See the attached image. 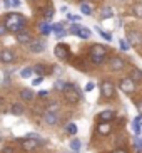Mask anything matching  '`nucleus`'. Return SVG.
Returning a JSON list of instances; mask_svg holds the SVG:
<instances>
[{
  "mask_svg": "<svg viewBox=\"0 0 142 153\" xmlns=\"http://www.w3.org/2000/svg\"><path fill=\"white\" fill-rule=\"evenodd\" d=\"M23 111H25V108H23L22 104H18V103L12 104V108H10V113H12V114H15V116H20V114H23Z\"/></svg>",
  "mask_w": 142,
  "mask_h": 153,
  "instance_id": "obj_20",
  "label": "nucleus"
},
{
  "mask_svg": "<svg viewBox=\"0 0 142 153\" xmlns=\"http://www.w3.org/2000/svg\"><path fill=\"white\" fill-rule=\"evenodd\" d=\"M137 109H139V113L142 114V101H137Z\"/></svg>",
  "mask_w": 142,
  "mask_h": 153,
  "instance_id": "obj_41",
  "label": "nucleus"
},
{
  "mask_svg": "<svg viewBox=\"0 0 142 153\" xmlns=\"http://www.w3.org/2000/svg\"><path fill=\"white\" fill-rule=\"evenodd\" d=\"M70 148L74 150V152H79V150H80V141L77 138L70 140Z\"/></svg>",
  "mask_w": 142,
  "mask_h": 153,
  "instance_id": "obj_28",
  "label": "nucleus"
},
{
  "mask_svg": "<svg viewBox=\"0 0 142 153\" xmlns=\"http://www.w3.org/2000/svg\"><path fill=\"white\" fill-rule=\"evenodd\" d=\"M97 131H99V135H109L111 133V125L109 123H105V121H100L99 123V126H97Z\"/></svg>",
  "mask_w": 142,
  "mask_h": 153,
  "instance_id": "obj_16",
  "label": "nucleus"
},
{
  "mask_svg": "<svg viewBox=\"0 0 142 153\" xmlns=\"http://www.w3.org/2000/svg\"><path fill=\"white\" fill-rule=\"evenodd\" d=\"M52 30H53V25H50L49 22H40L39 24V32L42 36H49Z\"/></svg>",
  "mask_w": 142,
  "mask_h": 153,
  "instance_id": "obj_15",
  "label": "nucleus"
},
{
  "mask_svg": "<svg viewBox=\"0 0 142 153\" xmlns=\"http://www.w3.org/2000/svg\"><path fill=\"white\" fill-rule=\"evenodd\" d=\"M20 96H22L23 101H32L35 94L32 93V89H22V91H20Z\"/></svg>",
  "mask_w": 142,
  "mask_h": 153,
  "instance_id": "obj_22",
  "label": "nucleus"
},
{
  "mask_svg": "<svg viewBox=\"0 0 142 153\" xmlns=\"http://www.w3.org/2000/svg\"><path fill=\"white\" fill-rule=\"evenodd\" d=\"M45 66L44 64H35V68H34V72H35V74H40V76H44L45 72H49V71H45Z\"/></svg>",
  "mask_w": 142,
  "mask_h": 153,
  "instance_id": "obj_24",
  "label": "nucleus"
},
{
  "mask_svg": "<svg viewBox=\"0 0 142 153\" xmlns=\"http://www.w3.org/2000/svg\"><path fill=\"white\" fill-rule=\"evenodd\" d=\"M7 32H9V29L5 27V24H4V25H0V37H4Z\"/></svg>",
  "mask_w": 142,
  "mask_h": 153,
  "instance_id": "obj_35",
  "label": "nucleus"
},
{
  "mask_svg": "<svg viewBox=\"0 0 142 153\" xmlns=\"http://www.w3.org/2000/svg\"><path fill=\"white\" fill-rule=\"evenodd\" d=\"M13 2V7H20V0H12Z\"/></svg>",
  "mask_w": 142,
  "mask_h": 153,
  "instance_id": "obj_42",
  "label": "nucleus"
},
{
  "mask_svg": "<svg viewBox=\"0 0 142 153\" xmlns=\"http://www.w3.org/2000/svg\"><path fill=\"white\" fill-rule=\"evenodd\" d=\"M29 49H30V52L39 54V52H44L45 44H44V42H40V41H32L30 44H29Z\"/></svg>",
  "mask_w": 142,
  "mask_h": 153,
  "instance_id": "obj_14",
  "label": "nucleus"
},
{
  "mask_svg": "<svg viewBox=\"0 0 142 153\" xmlns=\"http://www.w3.org/2000/svg\"><path fill=\"white\" fill-rule=\"evenodd\" d=\"M44 123L49 126H55L59 123V114L52 111H45L44 113Z\"/></svg>",
  "mask_w": 142,
  "mask_h": 153,
  "instance_id": "obj_10",
  "label": "nucleus"
},
{
  "mask_svg": "<svg viewBox=\"0 0 142 153\" xmlns=\"http://www.w3.org/2000/svg\"><path fill=\"white\" fill-rule=\"evenodd\" d=\"M47 94H49V91H40V93H39V98L44 99V98H47Z\"/></svg>",
  "mask_w": 142,
  "mask_h": 153,
  "instance_id": "obj_38",
  "label": "nucleus"
},
{
  "mask_svg": "<svg viewBox=\"0 0 142 153\" xmlns=\"http://www.w3.org/2000/svg\"><path fill=\"white\" fill-rule=\"evenodd\" d=\"M94 86H95L94 82H87V86H85V91H87V93H89V91H92V89H94Z\"/></svg>",
  "mask_w": 142,
  "mask_h": 153,
  "instance_id": "obj_37",
  "label": "nucleus"
},
{
  "mask_svg": "<svg viewBox=\"0 0 142 153\" xmlns=\"http://www.w3.org/2000/svg\"><path fill=\"white\" fill-rule=\"evenodd\" d=\"M2 153H13V150L10 148V146H7V148H4V152Z\"/></svg>",
  "mask_w": 142,
  "mask_h": 153,
  "instance_id": "obj_40",
  "label": "nucleus"
},
{
  "mask_svg": "<svg viewBox=\"0 0 142 153\" xmlns=\"http://www.w3.org/2000/svg\"><path fill=\"white\" fill-rule=\"evenodd\" d=\"M109 66H111L112 71H122V69H124V66H125V62H124V59H122V57L114 56V57L109 59Z\"/></svg>",
  "mask_w": 142,
  "mask_h": 153,
  "instance_id": "obj_8",
  "label": "nucleus"
},
{
  "mask_svg": "<svg viewBox=\"0 0 142 153\" xmlns=\"http://www.w3.org/2000/svg\"><path fill=\"white\" fill-rule=\"evenodd\" d=\"M64 96H65V101L70 104H77L80 101V98H82L79 88L74 82H67L65 89H64Z\"/></svg>",
  "mask_w": 142,
  "mask_h": 153,
  "instance_id": "obj_3",
  "label": "nucleus"
},
{
  "mask_svg": "<svg viewBox=\"0 0 142 153\" xmlns=\"http://www.w3.org/2000/svg\"><path fill=\"white\" fill-rule=\"evenodd\" d=\"M23 25H25V17L18 12H9L7 19H5V27L9 29V32L13 34H18V32L23 30Z\"/></svg>",
  "mask_w": 142,
  "mask_h": 153,
  "instance_id": "obj_1",
  "label": "nucleus"
},
{
  "mask_svg": "<svg viewBox=\"0 0 142 153\" xmlns=\"http://www.w3.org/2000/svg\"><path fill=\"white\" fill-rule=\"evenodd\" d=\"M53 54L57 56L59 59H62V61H65V59H69V47H67L65 44H57L55 45V49H53Z\"/></svg>",
  "mask_w": 142,
  "mask_h": 153,
  "instance_id": "obj_7",
  "label": "nucleus"
},
{
  "mask_svg": "<svg viewBox=\"0 0 142 153\" xmlns=\"http://www.w3.org/2000/svg\"><path fill=\"white\" fill-rule=\"evenodd\" d=\"M100 94L104 98H114L116 96V86L111 81H102L100 82Z\"/></svg>",
  "mask_w": 142,
  "mask_h": 153,
  "instance_id": "obj_6",
  "label": "nucleus"
},
{
  "mask_svg": "<svg viewBox=\"0 0 142 153\" xmlns=\"http://www.w3.org/2000/svg\"><path fill=\"white\" fill-rule=\"evenodd\" d=\"M100 17H102V19H111V17H114V9H112L111 5H105V7H102V10H100Z\"/></svg>",
  "mask_w": 142,
  "mask_h": 153,
  "instance_id": "obj_18",
  "label": "nucleus"
},
{
  "mask_svg": "<svg viewBox=\"0 0 142 153\" xmlns=\"http://www.w3.org/2000/svg\"><path fill=\"white\" fill-rule=\"evenodd\" d=\"M42 81H44V76H37V77H34L32 84H34V86H39V84H42Z\"/></svg>",
  "mask_w": 142,
  "mask_h": 153,
  "instance_id": "obj_33",
  "label": "nucleus"
},
{
  "mask_svg": "<svg viewBox=\"0 0 142 153\" xmlns=\"http://www.w3.org/2000/svg\"><path fill=\"white\" fill-rule=\"evenodd\" d=\"M112 153H127V152H125L124 148H117V150H114Z\"/></svg>",
  "mask_w": 142,
  "mask_h": 153,
  "instance_id": "obj_39",
  "label": "nucleus"
},
{
  "mask_svg": "<svg viewBox=\"0 0 142 153\" xmlns=\"http://www.w3.org/2000/svg\"><path fill=\"white\" fill-rule=\"evenodd\" d=\"M80 12H82L84 15H92L94 9L90 7L89 4H80Z\"/></svg>",
  "mask_w": 142,
  "mask_h": 153,
  "instance_id": "obj_23",
  "label": "nucleus"
},
{
  "mask_svg": "<svg viewBox=\"0 0 142 153\" xmlns=\"http://www.w3.org/2000/svg\"><path fill=\"white\" fill-rule=\"evenodd\" d=\"M135 84L137 82L134 81L132 77H124V79H120L119 81V88H120V91L122 93H125V94H132L134 91H135Z\"/></svg>",
  "mask_w": 142,
  "mask_h": 153,
  "instance_id": "obj_4",
  "label": "nucleus"
},
{
  "mask_svg": "<svg viewBox=\"0 0 142 153\" xmlns=\"http://www.w3.org/2000/svg\"><path fill=\"white\" fill-rule=\"evenodd\" d=\"M57 109H59V103H49V106H47V111L57 113Z\"/></svg>",
  "mask_w": 142,
  "mask_h": 153,
  "instance_id": "obj_32",
  "label": "nucleus"
},
{
  "mask_svg": "<svg viewBox=\"0 0 142 153\" xmlns=\"http://www.w3.org/2000/svg\"><path fill=\"white\" fill-rule=\"evenodd\" d=\"M0 54H2V52H0Z\"/></svg>",
  "mask_w": 142,
  "mask_h": 153,
  "instance_id": "obj_44",
  "label": "nucleus"
},
{
  "mask_svg": "<svg viewBox=\"0 0 142 153\" xmlns=\"http://www.w3.org/2000/svg\"><path fill=\"white\" fill-rule=\"evenodd\" d=\"M132 14L135 15V17L142 19V2H135V4L132 5Z\"/></svg>",
  "mask_w": 142,
  "mask_h": 153,
  "instance_id": "obj_21",
  "label": "nucleus"
},
{
  "mask_svg": "<svg viewBox=\"0 0 142 153\" xmlns=\"http://www.w3.org/2000/svg\"><path fill=\"white\" fill-rule=\"evenodd\" d=\"M67 19H69V20H72V22H77V20H80V15H74V14H69V15H67Z\"/></svg>",
  "mask_w": 142,
  "mask_h": 153,
  "instance_id": "obj_34",
  "label": "nucleus"
},
{
  "mask_svg": "<svg viewBox=\"0 0 142 153\" xmlns=\"http://www.w3.org/2000/svg\"><path fill=\"white\" fill-rule=\"evenodd\" d=\"M0 141H2V136H0Z\"/></svg>",
  "mask_w": 142,
  "mask_h": 153,
  "instance_id": "obj_43",
  "label": "nucleus"
},
{
  "mask_svg": "<svg viewBox=\"0 0 142 153\" xmlns=\"http://www.w3.org/2000/svg\"><path fill=\"white\" fill-rule=\"evenodd\" d=\"M130 77H132V79L137 82V84H142V71H141V69L134 68L132 72H130Z\"/></svg>",
  "mask_w": 142,
  "mask_h": 153,
  "instance_id": "obj_19",
  "label": "nucleus"
},
{
  "mask_svg": "<svg viewBox=\"0 0 142 153\" xmlns=\"http://www.w3.org/2000/svg\"><path fill=\"white\" fill-rule=\"evenodd\" d=\"M127 42H129V41H125V39H120V41H119V47L124 51V52L129 51V44H127Z\"/></svg>",
  "mask_w": 142,
  "mask_h": 153,
  "instance_id": "obj_30",
  "label": "nucleus"
},
{
  "mask_svg": "<svg viewBox=\"0 0 142 153\" xmlns=\"http://www.w3.org/2000/svg\"><path fill=\"white\" fill-rule=\"evenodd\" d=\"M70 34H74V36H77V37H80V39H89L90 37V29H87V27H84V25H77V24H74V25H70Z\"/></svg>",
  "mask_w": 142,
  "mask_h": 153,
  "instance_id": "obj_5",
  "label": "nucleus"
},
{
  "mask_svg": "<svg viewBox=\"0 0 142 153\" xmlns=\"http://www.w3.org/2000/svg\"><path fill=\"white\" fill-rule=\"evenodd\" d=\"M89 56H90V61H92L94 64H102L104 61H105V57H107V49L104 47L102 44H94L92 47H90V52H89Z\"/></svg>",
  "mask_w": 142,
  "mask_h": 153,
  "instance_id": "obj_2",
  "label": "nucleus"
},
{
  "mask_svg": "<svg viewBox=\"0 0 142 153\" xmlns=\"http://www.w3.org/2000/svg\"><path fill=\"white\" fill-rule=\"evenodd\" d=\"M15 61V54H13V51L10 49H5L2 51V54H0V62H4V64H10Z\"/></svg>",
  "mask_w": 142,
  "mask_h": 153,
  "instance_id": "obj_11",
  "label": "nucleus"
},
{
  "mask_svg": "<svg viewBox=\"0 0 142 153\" xmlns=\"http://www.w3.org/2000/svg\"><path fill=\"white\" fill-rule=\"evenodd\" d=\"M32 74H34V68H25L20 71V76L23 77V79H27V77H30Z\"/></svg>",
  "mask_w": 142,
  "mask_h": 153,
  "instance_id": "obj_25",
  "label": "nucleus"
},
{
  "mask_svg": "<svg viewBox=\"0 0 142 153\" xmlns=\"http://www.w3.org/2000/svg\"><path fill=\"white\" fill-rule=\"evenodd\" d=\"M4 7L5 9H10V7H13V2L12 0H4Z\"/></svg>",
  "mask_w": 142,
  "mask_h": 153,
  "instance_id": "obj_36",
  "label": "nucleus"
},
{
  "mask_svg": "<svg viewBox=\"0 0 142 153\" xmlns=\"http://www.w3.org/2000/svg\"><path fill=\"white\" fill-rule=\"evenodd\" d=\"M95 29H97V32H99V34H100V36L104 37V39H105L107 42H111V41H112V36H111V34H109V32H104V30H102V29H100V27H95Z\"/></svg>",
  "mask_w": 142,
  "mask_h": 153,
  "instance_id": "obj_27",
  "label": "nucleus"
},
{
  "mask_svg": "<svg viewBox=\"0 0 142 153\" xmlns=\"http://www.w3.org/2000/svg\"><path fill=\"white\" fill-rule=\"evenodd\" d=\"M114 118H116V111H114V109H105V111L99 113V120H100V121L111 123Z\"/></svg>",
  "mask_w": 142,
  "mask_h": 153,
  "instance_id": "obj_12",
  "label": "nucleus"
},
{
  "mask_svg": "<svg viewBox=\"0 0 142 153\" xmlns=\"http://www.w3.org/2000/svg\"><path fill=\"white\" fill-rule=\"evenodd\" d=\"M67 133H69V135H77V126L74 125V123H70V125L67 126Z\"/></svg>",
  "mask_w": 142,
  "mask_h": 153,
  "instance_id": "obj_31",
  "label": "nucleus"
},
{
  "mask_svg": "<svg viewBox=\"0 0 142 153\" xmlns=\"http://www.w3.org/2000/svg\"><path fill=\"white\" fill-rule=\"evenodd\" d=\"M44 17H45V20H50L53 17V7H47L44 10Z\"/></svg>",
  "mask_w": 142,
  "mask_h": 153,
  "instance_id": "obj_26",
  "label": "nucleus"
},
{
  "mask_svg": "<svg viewBox=\"0 0 142 153\" xmlns=\"http://www.w3.org/2000/svg\"><path fill=\"white\" fill-rule=\"evenodd\" d=\"M65 86H67V82H65V81H57L55 84H53V88H55L57 91H62V93H64V89H65Z\"/></svg>",
  "mask_w": 142,
  "mask_h": 153,
  "instance_id": "obj_29",
  "label": "nucleus"
},
{
  "mask_svg": "<svg viewBox=\"0 0 142 153\" xmlns=\"http://www.w3.org/2000/svg\"><path fill=\"white\" fill-rule=\"evenodd\" d=\"M15 39H17V42H20V44H30L32 42V36L29 34V32H25V30L15 34Z\"/></svg>",
  "mask_w": 142,
  "mask_h": 153,
  "instance_id": "obj_13",
  "label": "nucleus"
},
{
  "mask_svg": "<svg viewBox=\"0 0 142 153\" xmlns=\"http://www.w3.org/2000/svg\"><path fill=\"white\" fill-rule=\"evenodd\" d=\"M40 143H42L40 140H37V138H29V136H27L25 140H22V148L27 150V152H30V150H35Z\"/></svg>",
  "mask_w": 142,
  "mask_h": 153,
  "instance_id": "obj_9",
  "label": "nucleus"
},
{
  "mask_svg": "<svg viewBox=\"0 0 142 153\" xmlns=\"http://www.w3.org/2000/svg\"><path fill=\"white\" fill-rule=\"evenodd\" d=\"M127 41H129L130 44H139V42H142V36H141V34H137V32L130 30L129 34H127Z\"/></svg>",
  "mask_w": 142,
  "mask_h": 153,
  "instance_id": "obj_17",
  "label": "nucleus"
}]
</instances>
